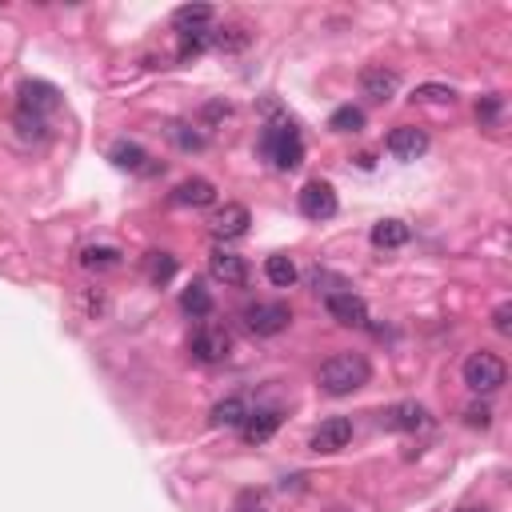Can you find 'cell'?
Returning <instances> with one entry per match:
<instances>
[{"mask_svg":"<svg viewBox=\"0 0 512 512\" xmlns=\"http://www.w3.org/2000/svg\"><path fill=\"white\" fill-rule=\"evenodd\" d=\"M317 380L329 397H353L356 388H364V384L372 380V364L364 361L361 353H332L329 361L320 364Z\"/></svg>","mask_w":512,"mask_h":512,"instance_id":"cell-1","label":"cell"},{"mask_svg":"<svg viewBox=\"0 0 512 512\" xmlns=\"http://www.w3.org/2000/svg\"><path fill=\"white\" fill-rule=\"evenodd\" d=\"M260 152L272 160V168L293 173V168L304 160V141H301V132H296V124L280 121V124H269L260 132Z\"/></svg>","mask_w":512,"mask_h":512,"instance_id":"cell-2","label":"cell"},{"mask_svg":"<svg viewBox=\"0 0 512 512\" xmlns=\"http://www.w3.org/2000/svg\"><path fill=\"white\" fill-rule=\"evenodd\" d=\"M505 380H508V364L500 361L497 353H484V348H481V353H473L465 361V384L476 392V397H489V392H497Z\"/></svg>","mask_w":512,"mask_h":512,"instance_id":"cell-3","label":"cell"},{"mask_svg":"<svg viewBox=\"0 0 512 512\" xmlns=\"http://www.w3.org/2000/svg\"><path fill=\"white\" fill-rule=\"evenodd\" d=\"M244 324H249V332H256V337H277V332H285L293 324V309L280 301L249 304L244 309Z\"/></svg>","mask_w":512,"mask_h":512,"instance_id":"cell-4","label":"cell"},{"mask_svg":"<svg viewBox=\"0 0 512 512\" xmlns=\"http://www.w3.org/2000/svg\"><path fill=\"white\" fill-rule=\"evenodd\" d=\"M228 348H233V337H228V329H220V324H201V329L192 332V361L220 364L228 356Z\"/></svg>","mask_w":512,"mask_h":512,"instance_id":"cell-5","label":"cell"},{"mask_svg":"<svg viewBox=\"0 0 512 512\" xmlns=\"http://www.w3.org/2000/svg\"><path fill=\"white\" fill-rule=\"evenodd\" d=\"M324 309H329V317L337 324H345V329H364V324H369V304H364L353 288L329 293L324 296Z\"/></svg>","mask_w":512,"mask_h":512,"instance_id":"cell-6","label":"cell"},{"mask_svg":"<svg viewBox=\"0 0 512 512\" xmlns=\"http://www.w3.org/2000/svg\"><path fill=\"white\" fill-rule=\"evenodd\" d=\"M337 209H340V201L329 181H309L301 189V212L309 220H329V217H337Z\"/></svg>","mask_w":512,"mask_h":512,"instance_id":"cell-7","label":"cell"},{"mask_svg":"<svg viewBox=\"0 0 512 512\" xmlns=\"http://www.w3.org/2000/svg\"><path fill=\"white\" fill-rule=\"evenodd\" d=\"M209 272H212V280H220V285H228V288H244V285H249V264H244V256H236L228 249H212Z\"/></svg>","mask_w":512,"mask_h":512,"instance_id":"cell-8","label":"cell"},{"mask_svg":"<svg viewBox=\"0 0 512 512\" xmlns=\"http://www.w3.org/2000/svg\"><path fill=\"white\" fill-rule=\"evenodd\" d=\"M61 108V92L45 81H24L21 84V113L29 116H45V113H56Z\"/></svg>","mask_w":512,"mask_h":512,"instance_id":"cell-9","label":"cell"},{"mask_svg":"<svg viewBox=\"0 0 512 512\" xmlns=\"http://www.w3.org/2000/svg\"><path fill=\"white\" fill-rule=\"evenodd\" d=\"M388 152H392L397 160H416V157H424V152H429V132H424V128H416V124L392 128V132H388Z\"/></svg>","mask_w":512,"mask_h":512,"instance_id":"cell-10","label":"cell"},{"mask_svg":"<svg viewBox=\"0 0 512 512\" xmlns=\"http://www.w3.org/2000/svg\"><path fill=\"white\" fill-rule=\"evenodd\" d=\"M348 440H353V421H348V416H329V421L312 432L309 448L312 452H340V448H348Z\"/></svg>","mask_w":512,"mask_h":512,"instance_id":"cell-11","label":"cell"},{"mask_svg":"<svg viewBox=\"0 0 512 512\" xmlns=\"http://www.w3.org/2000/svg\"><path fill=\"white\" fill-rule=\"evenodd\" d=\"M397 89H400V76L392 73V68L369 64V68L361 73V92H364L369 100H377V105H384V100L397 97Z\"/></svg>","mask_w":512,"mask_h":512,"instance_id":"cell-12","label":"cell"},{"mask_svg":"<svg viewBox=\"0 0 512 512\" xmlns=\"http://www.w3.org/2000/svg\"><path fill=\"white\" fill-rule=\"evenodd\" d=\"M280 421H285V416H280L277 408H256V413L244 416V424H241V437L249 440V445H264V440H272V437H277Z\"/></svg>","mask_w":512,"mask_h":512,"instance_id":"cell-13","label":"cell"},{"mask_svg":"<svg viewBox=\"0 0 512 512\" xmlns=\"http://www.w3.org/2000/svg\"><path fill=\"white\" fill-rule=\"evenodd\" d=\"M384 424L397 432H421L424 424H429V408L416 405V400H400V405H392L388 413H384Z\"/></svg>","mask_w":512,"mask_h":512,"instance_id":"cell-14","label":"cell"},{"mask_svg":"<svg viewBox=\"0 0 512 512\" xmlns=\"http://www.w3.org/2000/svg\"><path fill=\"white\" fill-rule=\"evenodd\" d=\"M249 225H252V217H249L244 204H225V209L212 217V233H217L220 241H236V236H244L249 233Z\"/></svg>","mask_w":512,"mask_h":512,"instance_id":"cell-15","label":"cell"},{"mask_svg":"<svg viewBox=\"0 0 512 512\" xmlns=\"http://www.w3.org/2000/svg\"><path fill=\"white\" fill-rule=\"evenodd\" d=\"M173 201L184 204V209H209V204L217 201V189H212V181H204V176H189V181L176 184Z\"/></svg>","mask_w":512,"mask_h":512,"instance_id":"cell-16","label":"cell"},{"mask_svg":"<svg viewBox=\"0 0 512 512\" xmlns=\"http://www.w3.org/2000/svg\"><path fill=\"white\" fill-rule=\"evenodd\" d=\"M369 236H372V244H377V249H400V244H408V236H413V228H408L405 220L388 217V220H377Z\"/></svg>","mask_w":512,"mask_h":512,"instance_id":"cell-17","label":"cell"},{"mask_svg":"<svg viewBox=\"0 0 512 512\" xmlns=\"http://www.w3.org/2000/svg\"><path fill=\"white\" fill-rule=\"evenodd\" d=\"M108 160H113L116 168H128V173H152V165H144L149 152H144L136 141H116L113 152H108Z\"/></svg>","mask_w":512,"mask_h":512,"instance_id":"cell-18","label":"cell"},{"mask_svg":"<svg viewBox=\"0 0 512 512\" xmlns=\"http://www.w3.org/2000/svg\"><path fill=\"white\" fill-rule=\"evenodd\" d=\"M212 16H217V13H212L209 4H181L173 13V24L181 29V37H184V32H204L212 24Z\"/></svg>","mask_w":512,"mask_h":512,"instance_id":"cell-19","label":"cell"},{"mask_svg":"<svg viewBox=\"0 0 512 512\" xmlns=\"http://www.w3.org/2000/svg\"><path fill=\"white\" fill-rule=\"evenodd\" d=\"M212 424L217 429H241L244 424V416H249V405H244L241 397H225L220 405H212Z\"/></svg>","mask_w":512,"mask_h":512,"instance_id":"cell-20","label":"cell"},{"mask_svg":"<svg viewBox=\"0 0 512 512\" xmlns=\"http://www.w3.org/2000/svg\"><path fill=\"white\" fill-rule=\"evenodd\" d=\"M144 277H149L152 285H168V280L176 277V256L173 252H149L144 256Z\"/></svg>","mask_w":512,"mask_h":512,"instance_id":"cell-21","label":"cell"},{"mask_svg":"<svg viewBox=\"0 0 512 512\" xmlns=\"http://www.w3.org/2000/svg\"><path fill=\"white\" fill-rule=\"evenodd\" d=\"M264 277H269L277 288H293V285H296V264H293V256H285V252L269 256V260H264Z\"/></svg>","mask_w":512,"mask_h":512,"instance_id":"cell-22","label":"cell"},{"mask_svg":"<svg viewBox=\"0 0 512 512\" xmlns=\"http://www.w3.org/2000/svg\"><path fill=\"white\" fill-rule=\"evenodd\" d=\"M181 309L189 312V317H196V320L209 317V312H212V293L201 285V280H192V285L181 293Z\"/></svg>","mask_w":512,"mask_h":512,"instance_id":"cell-23","label":"cell"},{"mask_svg":"<svg viewBox=\"0 0 512 512\" xmlns=\"http://www.w3.org/2000/svg\"><path fill=\"white\" fill-rule=\"evenodd\" d=\"M81 264L92 272H105V269H116L121 264V249H113V244H89V249L81 252Z\"/></svg>","mask_w":512,"mask_h":512,"instance_id":"cell-24","label":"cell"},{"mask_svg":"<svg viewBox=\"0 0 512 512\" xmlns=\"http://www.w3.org/2000/svg\"><path fill=\"white\" fill-rule=\"evenodd\" d=\"M329 128H332V132H361V128H364V113L356 105H340L337 113L329 116Z\"/></svg>","mask_w":512,"mask_h":512,"instance_id":"cell-25","label":"cell"},{"mask_svg":"<svg viewBox=\"0 0 512 512\" xmlns=\"http://www.w3.org/2000/svg\"><path fill=\"white\" fill-rule=\"evenodd\" d=\"M416 105H452L457 100V89L452 84H421V89L413 92Z\"/></svg>","mask_w":512,"mask_h":512,"instance_id":"cell-26","label":"cell"},{"mask_svg":"<svg viewBox=\"0 0 512 512\" xmlns=\"http://www.w3.org/2000/svg\"><path fill=\"white\" fill-rule=\"evenodd\" d=\"M249 40H252V37H249L244 29H220V32H212V45H217L220 53H241Z\"/></svg>","mask_w":512,"mask_h":512,"instance_id":"cell-27","label":"cell"},{"mask_svg":"<svg viewBox=\"0 0 512 512\" xmlns=\"http://www.w3.org/2000/svg\"><path fill=\"white\" fill-rule=\"evenodd\" d=\"M500 108H505V100H500L497 92H489V97H481V105H476V121H481V124H497Z\"/></svg>","mask_w":512,"mask_h":512,"instance_id":"cell-28","label":"cell"},{"mask_svg":"<svg viewBox=\"0 0 512 512\" xmlns=\"http://www.w3.org/2000/svg\"><path fill=\"white\" fill-rule=\"evenodd\" d=\"M168 136H173V141L181 144L184 152H196V149H204V136H201V132H192L189 124H173V128H168Z\"/></svg>","mask_w":512,"mask_h":512,"instance_id":"cell-29","label":"cell"},{"mask_svg":"<svg viewBox=\"0 0 512 512\" xmlns=\"http://www.w3.org/2000/svg\"><path fill=\"white\" fill-rule=\"evenodd\" d=\"M465 424H468V429H489V424H492V408L489 405H468L465 408Z\"/></svg>","mask_w":512,"mask_h":512,"instance_id":"cell-30","label":"cell"},{"mask_svg":"<svg viewBox=\"0 0 512 512\" xmlns=\"http://www.w3.org/2000/svg\"><path fill=\"white\" fill-rule=\"evenodd\" d=\"M492 329H497L500 337H508V332H512V304L508 301L497 304V312H492Z\"/></svg>","mask_w":512,"mask_h":512,"instance_id":"cell-31","label":"cell"},{"mask_svg":"<svg viewBox=\"0 0 512 512\" xmlns=\"http://www.w3.org/2000/svg\"><path fill=\"white\" fill-rule=\"evenodd\" d=\"M233 512H269V508H264V500L256 497V492H241V497H236V505H233Z\"/></svg>","mask_w":512,"mask_h":512,"instance_id":"cell-32","label":"cell"},{"mask_svg":"<svg viewBox=\"0 0 512 512\" xmlns=\"http://www.w3.org/2000/svg\"><path fill=\"white\" fill-rule=\"evenodd\" d=\"M457 512H492V508H484V505H465V508H457Z\"/></svg>","mask_w":512,"mask_h":512,"instance_id":"cell-33","label":"cell"}]
</instances>
